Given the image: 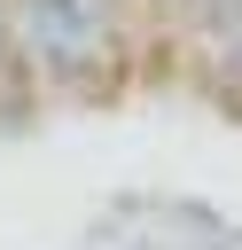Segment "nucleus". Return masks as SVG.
<instances>
[{
    "label": "nucleus",
    "instance_id": "f257e3e1",
    "mask_svg": "<svg viewBox=\"0 0 242 250\" xmlns=\"http://www.w3.org/2000/svg\"><path fill=\"white\" fill-rule=\"evenodd\" d=\"M117 8L125 0H16V39L55 86H86L117 55Z\"/></svg>",
    "mask_w": 242,
    "mask_h": 250
},
{
    "label": "nucleus",
    "instance_id": "f03ea898",
    "mask_svg": "<svg viewBox=\"0 0 242 250\" xmlns=\"http://www.w3.org/2000/svg\"><path fill=\"white\" fill-rule=\"evenodd\" d=\"M8 47H16V8L0 0V78H8Z\"/></svg>",
    "mask_w": 242,
    "mask_h": 250
}]
</instances>
